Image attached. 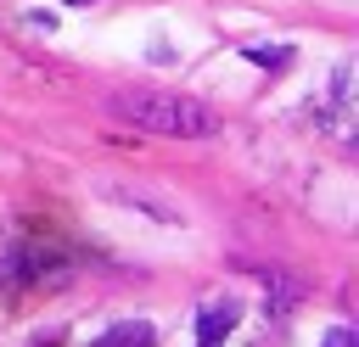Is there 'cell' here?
Instances as JSON below:
<instances>
[{
	"label": "cell",
	"mask_w": 359,
	"mask_h": 347,
	"mask_svg": "<svg viewBox=\"0 0 359 347\" xmlns=\"http://www.w3.org/2000/svg\"><path fill=\"white\" fill-rule=\"evenodd\" d=\"M107 112L118 123L163 134V140H208V134H219V112L208 101H196V95H180V90H151V84L112 90Z\"/></svg>",
	"instance_id": "obj_1"
},
{
	"label": "cell",
	"mask_w": 359,
	"mask_h": 347,
	"mask_svg": "<svg viewBox=\"0 0 359 347\" xmlns=\"http://www.w3.org/2000/svg\"><path fill=\"white\" fill-rule=\"evenodd\" d=\"M157 341V330L146 325V319H123V325H112L107 336H95L90 347H151Z\"/></svg>",
	"instance_id": "obj_2"
},
{
	"label": "cell",
	"mask_w": 359,
	"mask_h": 347,
	"mask_svg": "<svg viewBox=\"0 0 359 347\" xmlns=\"http://www.w3.org/2000/svg\"><path fill=\"white\" fill-rule=\"evenodd\" d=\"M236 319H241V308H236V302H219V308H208V313L196 319V341H213V347H219V336H224Z\"/></svg>",
	"instance_id": "obj_3"
},
{
	"label": "cell",
	"mask_w": 359,
	"mask_h": 347,
	"mask_svg": "<svg viewBox=\"0 0 359 347\" xmlns=\"http://www.w3.org/2000/svg\"><path fill=\"white\" fill-rule=\"evenodd\" d=\"M325 347H353V336H348V330H331V336H325Z\"/></svg>",
	"instance_id": "obj_4"
},
{
	"label": "cell",
	"mask_w": 359,
	"mask_h": 347,
	"mask_svg": "<svg viewBox=\"0 0 359 347\" xmlns=\"http://www.w3.org/2000/svg\"><path fill=\"white\" fill-rule=\"evenodd\" d=\"M73 6H84V0H73Z\"/></svg>",
	"instance_id": "obj_5"
},
{
	"label": "cell",
	"mask_w": 359,
	"mask_h": 347,
	"mask_svg": "<svg viewBox=\"0 0 359 347\" xmlns=\"http://www.w3.org/2000/svg\"><path fill=\"white\" fill-rule=\"evenodd\" d=\"M202 347H213V341H202Z\"/></svg>",
	"instance_id": "obj_6"
}]
</instances>
